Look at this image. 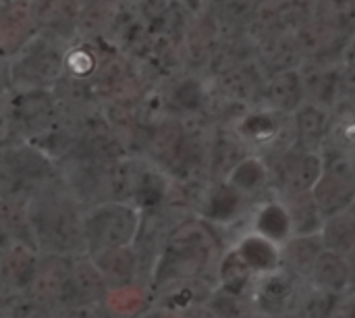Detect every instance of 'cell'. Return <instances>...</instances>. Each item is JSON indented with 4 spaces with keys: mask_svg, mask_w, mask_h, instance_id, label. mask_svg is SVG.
Returning <instances> with one entry per match:
<instances>
[{
    "mask_svg": "<svg viewBox=\"0 0 355 318\" xmlns=\"http://www.w3.org/2000/svg\"><path fill=\"white\" fill-rule=\"evenodd\" d=\"M266 98L277 110L295 112L306 100L302 73L297 69L275 71V75L266 85Z\"/></svg>",
    "mask_w": 355,
    "mask_h": 318,
    "instance_id": "obj_18",
    "label": "cell"
},
{
    "mask_svg": "<svg viewBox=\"0 0 355 318\" xmlns=\"http://www.w3.org/2000/svg\"><path fill=\"white\" fill-rule=\"evenodd\" d=\"M239 206H241V194L229 181H225L212 190V194L206 202L204 217L210 221H223L225 223L239 212Z\"/></svg>",
    "mask_w": 355,
    "mask_h": 318,
    "instance_id": "obj_27",
    "label": "cell"
},
{
    "mask_svg": "<svg viewBox=\"0 0 355 318\" xmlns=\"http://www.w3.org/2000/svg\"><path fill=\"white\" fill-rule=\"evenodd\" d=\"M349 212H352V215H354V219H355V200H354V204H352V206H349Z\"/></svg>",
    "mask_w": 355,
    "mask_h": 318,
    "instance_id": "obj_35",
    "label": "cell"
},
{
    "mask_svg": "<svg viewBox=\"0 0 355 318\" xmlns=\"http://www.w3.org/2000/svg\"><path fill=\"white\" fill-rule=\"evenodd\" d=\"M10 94V73H8V58L0 56V100Z\"/></svg>",
    "mask_w": 355,
    "mask_h": 318,
    "instance_id": "obj_31",
    "label": "cell"
},
{
    "mask_svg": "<svg viewBox=\"0 0 355 318\" xmlns=\"http://www.w3.org/2000/svg\"><path fill=\"white\" fill-rule=\"evenodd\" d=\"M252 231L277 242V244H285L291 235H293V229H291V219H289V212H287V206L285 202L281 200H270V202H264L260 204L256 210H254V221H252Z\"/></svg>",
    "mask_w": 355,
    "mask_h": 318,
    "instance_id": "obj_19",
    "label": "cell"
},
{
    "mask_svg": "<svg viewBox=\"0 0 355 318\" xmlns=\"http://www.w3.org/2000/svg\"><path fill=\"white\" fill-rule=\"evenodd\" d=\"M83 0H31L37 31L50 33L67 44L79 40V15Z\"/></svg>",
    "mask_w": 355,
    "mask_h": 318,
    "instance_id": "obj_9",
    "label": "cell"
},
{
    "mask_svg": "<svg viewBox=\"0 0 355 318\" xmlns=\"http://www.w3.org/2000/svg\"><path fill=\"white\" fill-rule=\"evenodd\" d=\"M295 275L289 273L287 269H277L268 275H260L258 292H256V304L268 312H279L289 308L293 300V290H295Z\"/></svg>",
    "mask_w": 355,
    "mask_h": 318,
    "instance_id": "obj_17",
    "label": "cell"
},
{
    "mask_svg": "<svg viewBox=\"0 0 355 318\" xmlns=\"http://www.w3.org/2000/svg\"><path fill=\"white\" fill-rule=\"evenodd\" d=\"M322 242L327 250L339 254H352L355 250V219L347 210H341L333 217H327L320 229Z\"/></svg>",
    "mask_w": 355,
    "mask_h": 318,
    "instance_id": "obj_22",
    "label": "cell"
},
{
    "mask_svg": "<svg viewBox=\"0 0 355 318\" xmlns=\"http://www.w3.org/2000/svg\"><path fill=\"white\" fill-rule=\"evenodd\" d=\"M67 42L35 31L33 37L8 58L10 90L54 87L67 73Z\"/></svg>",
    "mask_w": 355,
    "mask_h": 318,
    "instance_id": "obj_3",
    "label": "cell"
},
{
    "mask_svg": "<svg viewBox=\"0 0 355 318\" xmlns=\"http://www.w3.org/2000/svg\"><path fill=\"white\" fill-rule=\"evenodd\" d=\"M308 279L312 281L314 290H322L337 296L345 294L347 290H352V271L347 256L324 248Z\"/></svg>",
    "mask_w": 355,
    "mask_h": 318,
    "instance_id": "obj_14",
    "label": "cell"
},
{
    "mask_svg": "<svg viewBox=\"0 0 355 318\" xmlns=\"http://www.w3.org/2000/svg\"><path fill=\"white\" fill-rule=\"evenodd\" d=\"M324 250V242L320 231L316 233H295L281 246L283 269L293 273L295 277H310L318 256Z\"/></svg>",
    "mask_w": 355,
    "mask_h": 318,
    "instance_id": "obj_13",
    "label": "cell"
},
{
    "mask_svg": "<svg viewBox=\"0 0 355 318\" xmlns=\"http://www.w3.org/2000/svg\"><path fill=\"white\" fill-rule=\"evenodd\" d=\"M58 181V162L35 144L17 140L0 146V198L27 204Z\"/></svg>",
    "mask_w": 355,
    "mask_h": 318,
    "instance_id": "obj_2",
    "label": "cell"
},
{
    "mask_svg": "<svg viewBox=\"0 0 355 318\" xmlns=\"http://www.w3.org/2000/svg\"><path fill=\"white\" fill-rule=\"evenodd\" d=\"M0 317H4V296L0 294Z\"/></svg>",
    "mask_w": 355,
    "mask_h": 318,
    "instance_id": "obj_34",
    "label": "cell"
},
{
    "mask_svg": "<svg viewBox=\"0 0 355 318\" xmlns=\"http://www.w3.org/2000/svg\"><path fill=\"white\" fill-rule=\"evenodd\" d=\"M40 250L12 242L2 254H0V294L2 296H12V294H23L27 292L35 269L40 260Z\"/></svg>",
    "mask_w": 355,
    "mask_h": 318,
    "instance_id": "obj_11",
    "label": "cell"
},
{
    "mask_svg": "<svg viewBox=\"0 0 355 318\" xmlns=\"http://www.w3.org/2000/svg\"><path fill=\"white\" fill-rule=\"evenodd\" d=\"M148 306V296L144 287L133 283L108 287V294L104 298V310L110 315H137Z\"/></svg>",
    "mask_w": 355,
    "mask_h": 318,
    "instance_id": "obj_25",
    "label": "cell"
},
{
    "mask_svg": "<svg viewBox=\"0 0 355 318\" xmlns=\"http://www.w3.org/2000/svg\"><path fill=\"white\" fill-rule=\"evenodd\" d=\"M71 258L60 254H40L35 275L27 287V296L40 304L48 315H56L60 300L64 296L69 273H71Z\"/></svg>",
    "mask_w": 355,
    "mask_h": 318,
    "instance_id": "obj_7",
    "label": "cell"
},
{
    "mask_svg": "<svg viewBox=\"0 0 355 318\" xmlns=\"http://www.w3.org/2000/svg\"><path fill=\"white\" fill-rule=\"evenodd\" d=\"M227 181H229L241 196H245V194H256L258 190H262V187L266 185V181H268V169H266V165H264L260 158L248 156V158H241V160L233 167V171H231V175H229Z\"/></svg>",
    "mask_w": 355,
    "mask_h": 318,
    "instance_id": "obj_24",
    "label": "cell"
},
{
    "mask_svg": "<svg viewBox=\"0 0 355 318\" xmlns=\"http://www.w3.org/2000/svg\"><path fill=\"white\" fill-rule=\"evenodd\" d=\"M235 250L256 277L268 275V273L283 267L281 244H277V242H272V240H268L256 231L243 235L241 242L235 246Z\"/></svg>",
    "mask_w": 355,
    "mask_h": 318,
    "instance_id": "obj_15",
    "label": "cell"
},
{
    "mask_svg": "<svg viewBox=\"0 0 355 318\" xmlns=\"http://www.w3.org/2000/svg\"><path fill=\"white\" fill-rule=\"evenodd\" d=\"M98 2H121V0H98Z\"/></svg>",
    "mask_w": 355,
    "mask_h": 318,
    "instance_id": "obj_36",
    "label": "cell"
},
{
    "mask_svg": "<svg viewBox=\"0 0 355 318\" xmlns=\"http://www.w3.org/2000/svg\"><path fill=\"white\" fill-rule=\"evenodd\" d=\"M316 21L347 35L355 27V0H318Z\"/></svg>",
    "mask_w": 355,
    "mask_h": 318,
    "instance_id": "obj_26",
    "label": "cell"
},
{
    "mask_svg": "<svg viewBox=\"0 0 355 318\" xmlns=\"http://www.w3.org/2000/svg\"><path fill=\"white\" fill-rule=\"evenodd\" d=\"M347 65L355 67V37L347 42Z\"/></svg>",
    "mask_w": 355,
    "mask_h": 318,
    "instance_id": "obj_32",
    "label": "cell"
},
{
    "mask_svg": "<svg viewBox=\"0 0 355 318\" xmlns=\"http://www.w3.org/2000/svg\"><path fill=\"white\" fill-rule=\"evenodd\" d=\"M83 204L62 183V179L27 202V212L42 254L79 256L87 254L83 231Z\"/></svg>",
    "mask_w": 355,
    "mask_h": 318,
    "instance_id": "obj_1",
    "label": "cell"
},
{
    "mask_svg": "<svg viewBox=\"0 0 355 318\" xmlns=\"http://www.w3.org/2000/svg\"><path fill=\"white\" fill-rule=\"evenodd\" d=\"M87 254L96 262V267L102 273L108 287L133 283L139 275L141 262H139V254H137L135 246L104 248V250H96V252H87Z\"/></svg>",
    "mask_w": 355,
    "mask_h": 318,
    "instance_id": "obj_12",
    "label": "cell"
},
{
    "mask_svg": "<svg viewBox=\"0 0 355 318\" xmlns=\"http://www.w3.org/2000/svg\"><path fill=\"white\" fill-rule=\"evenodd\" d=\"M256 277L250 267L243 262V258L237 254V250L229 252L223 262H220V281H223V290L231 296H239L241 290L250 283V279Z\"/></svg>",
    "mask_w": 355,
    "mask_h": 318,
    "instance_id": "obj_28",
    "label": "cell"
},
{
    "mask_svg": "<svg viewBox=\"0 0 355 318\" xmlns=\"http://www.w3.org/2000/svg\"><path fill=\"white\" fill-rule=\"evenodd\" d=\"M260 0H223L220 2V10L225 12V17L229 19H245L248 15H252L258 8Z\"/></svg>",
    "mask_w": 355,
    "mask_h": 318,
    "instance_id": "obj_30",
    "label": "cell"
},
{
    "mask_svg": "<svg viewBox=\"0 0 355 318\" xmlns=\"http://www.w3.org/2000/svg\"><path fill=\"white\" fill-rule=\"evenodd\" d=\"M144 227V210L127 200H104L83 210L87 252L135 246Z\"/></svg>",
    "mask_w": 355,
    "mask_h": 318,
    "instance_id": "obj_4",
    "label": "cell"
},
{
    "mask_svg": "<svg viewBox=\"0 0 355 318\" xmlns=\"http://www.w3.org/2000/svg\"><path fill=\"white\" fill-rule=\"evenodd\" d=\"M347 260H349V271H352V290L355 292V250L352 254H347Z\"/></svg>",
    "mask_w": 355,
    "mask_h": 318,
    "instance_id": "obj_33",
    "label": "cell"
},
{
    "mask_svg": "<svg viewBox=\"0 0 355 318\" xmlns=\"http://www.w3.org/2000/svg\"><path fill=\"white\" fill-rule=\"evenodd\" d=\"M108 294V283L98 271L89 254H79L71 258V273L64 296L56 315H83L96 308H104V298Z\"/></svg>",
    "mask_w": 355,
    "mask_h": 318,
    "instance_id": "obj_6",
    "label": "cell"
},
{
    "mask_svg": "<svg viewBox=\"0 0 355 318\" xmlns=\"http://www.w3.org/2000/svg\"><path fill=\"white\" fill-rule=\"evenodd\" d=\"M0 233H4L10 242H21V244H29L37 248L29 212H27V204L23 202L0 198Z\"/></svg>",
    "mask_w": 355,
    "mask_h": 318,
    "instance_id": "obj_23",
    "label": "cell"
},
{
    "mask_svg": "<svg viewBox=\"0 0 355 318\" xmlns=\"http://www.w3.org/2000/svg\"><path fill=\"white\" fill-rule=\"evenodd\" d=\"M283 202L287 206L291 229L295 233H316L322 229L324 217L312 196V192H300V194H283Z\"/></svg>",
    "mask_w": 355,
    "mask_h": 318,
    "instance_id": "obj_21",
    "label": "cell"
},
{
    "mask_svg": "<svg viewBox=\"0 0 355 318\" xmlns=\"http://www.w3.org/2000/svg\"><path fill=\"white\" fill-rule=\"evenodd\" d=\"M295 144L304 150L320 152L324 137L329 135L331 117L322 104L304 102L295 112Z\"/></svg>",
    "mask_w": 355,
    "mask_h": 318,
    "instance_id": "obj_16",
    "label": "cell"
},
{
    "mask_svg": "<svg viewBox=\"0 0 355 318\" xmlns=\"http://www.w3.org/2000/svg\"><path fill=\"white\" fill-rule=\"evenodd\" d=\"M35 31L31 0H0V56L10 58Z\"/></svg>",
    "mask_w": 355,
    "mask_h": 318,
    "instance_id": "obj_10",
    "label": "cell"
},
{
    "mask_svg": "<svg viewBox=\"0 0 355 318\" xmlns=\"http://www.w3.org/2000/svg\"><path fill=\"white\" fill-rule=\"evenodd\" d=\"M302 56H306V54L300 44V37L289 33L287 29L272 33L262 46V60L266 62V67L272 73L285 71V69H295V65L300 62Z\"/></svg>",
    "mask_w": 355,
    "mask_h": 318,
    "instance_id": "obj_20",
    "label": "cell"
},
{
    "mask_svg": "<svg viewBox=\"0 0 355 318\" xmlns=\"http://www.w3.org/2000/svg\"><path fill=\"white\" fill-rule=\"evenodd\" d=\"M329 135H335V146L355 152V110H341L337 121H331Z\"/></svg>",
    "mask_w": 355,
    "mask_h": 318,
    "instance_id": "obj_29",
    "label": "cell"
},
{
    "mask_svg": "<svg viewBox=\"0 0 355 318\" xmlns=\"http://www.w3.org/2000/svg\"><path fill=\"white\" fill-rule=\"evenodd\" d=\"M322 175V154L304 150L295 144L277 165V183L283 194L312 192L314 183Z\"/></svg>",
    "mask_w": 355,
    "mask_h": 318,
    "instance_id": "obj_8",
    "label": "cell"
},
{
    "mask_svg": "<svg viewBox=\"0 0 355 318\" xmlns=\"http://www.w3.org/2000/svg\"><path fill=\"white\" fill-rule=\"evenodd\" d=\"M10 108L19 140L35 142L46 135L62 117V104L54 87L46 90H12Z\"/></svg>",
    "mask_w": 355,
    "mask_h": 318,
    "instance_id": "obj_5",
    "label": "cell"
}]
</instances>
